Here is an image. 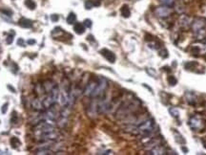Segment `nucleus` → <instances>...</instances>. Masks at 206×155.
I'll list each match as a JSON object with an SVG mask.
<instances>
[{"label":"nucleus","mask_w":206,"mask_h":155,"mask_svg":"<svg viewBox=\"0 0 206 155\" xmlns=\"http://www.w3.org/2000/svg\"><path fill=\"white\" fill-rule=\"evenodd\" d=\"M168 82H169V84L170 85H172V86H174V85H176V84H177V79H176L174 76H170V77H168Z\"/></svg>","instance_id":"obj_17"},{"label":"nucleus","mask_w":206,"mask_h":155,"mask_svg":"<svg viewBox=\"0 0 206 155\" xmlns=\"http://www.w3.org/2000/svg\"><path fill=\"white\" fill-rule=\"evenodd\" d=\"M175 134L178 135V137L176 136V141H177L178 143H179V144H184V143H185V140H184V138L182 137V135H180L178 132L175 133Z\"/></svg>","instance_id":"obj_18"},{"label":"nucleus","mask_w":206,"mask_h":155,"mask_svg":"<svg viewBox=\"0 0 206 155\" xmlns=\"http://www.w3.org/2000/svg\"><path fill=\"white\" fill-rule=\"evenodd\" d=\"M159 2L161 3L163 6H167V7H173L175 5L176 0H159Z\"/></svg>","instance_id":"obj_14"},{"label":"nucleus","mask_w":206,"mask_h":155,"mask_svg":"<svg viewBox=\"0 0 206 155\" xmlns=\"http://www.w3.org/2000/svg\"><path fill=\"white\" fill-rule=\"evenodd\" d=\"M8 106H9V103H6L5 104H3V106H2V108H1V112H2L3 114H5V113L7 112Z\"/></svg>","instance_id":"obj_25"},{"label":"nucleus","mask_w":206,"mask_h":155,"mask_svg":"<svg viewBox=\"0 0 206 155\" xmlns=\"http://www.w3.org/2000/svg\"><path fill=\"white\" fill-rule=\"evenodd\" d=\"M169 112H170V114L172 115L173 117H175V118H178V116H179V112H178V110L177 108H175V107H171V108H169Z\"/></svg>","instance_id":"obj_16"},{"label":"nucleus","mask_w":206,"mask_h":155,"mask_svg":"<svg viewBox=\"0 0 206 155\" xmlns=\"http://www.w3.org/2000/svg\"><path fill=\"white\" fill-rule=\"evenodd\" d=\"M84 6H85V8H86L87 10H90V9H92L93 7H94V2L92 1V0H87V1L85 2Z\"/></svg>","instance_id":"obj_20"},{"label":"nucleus","mask_w":206,"mask_h":155,"mask_svg":"<svg viewBox=\"0 0 206 155\" xmlns=\"http://www.w3.org/2000/svg\"><path fill=\"white\" fill-rule=\"evenodd\" d=\"M147 72L151 75V76H152V77H157V73H155V70L154 69H152V72H151V70H150V68H148L147 69Z\"/></svg>","instance_id":"obj_27"},{"label":"nucleus","mask_w":206,"mask_h":155,"mask_svg":"<svg viewBox=\"0 0 206 155\" xmlns=\"http://www.w3.org/2000/svg\"><path fill=\"white\" fill-rule=\"evenodd\" d=\"M19 25L23 28H32L33 27V21L27 18H21L19 20Z\"/></svg>","instance_id":"obj_8"},{"label":"nucleus","mask_w":206,"mask_h":155,"mask_svg":"<svg viewBox=\"0 0 206 155\" xmlns=\"http://www.w3.org/2000/svg\"><path fill=\"white\" fill-rule=\"evenodd\" d=\"M58 19H59V16H57V14H52V16H51V20L54 21V22L58 21Z\"/></svg>","instance_id":"obj_26"},{"label":"nucleus","mask_w":206,"mask_h":155,"mask_svg":"<svg viewBox=\"0 0 206 155\" xmlns=\"http://www.w3.org/2000/svg\"><path fill=\"white\" fill-rule=\"evenodd\" d=\"M17 44H18V45H21V46L24 47V40H23L22 38H19L18 40H17Z\"/></svg>","instance_id":"obj_29"},{"label":"nucleus","mask_w":206,"mask_h":155,"mask_svg":"<svg viewBox=\"0 0 206 155\" xmlns=\"http://www.w3.org/2000/svg\"><path fill=\"white\" fill-rule=\"evenodd\" d=\"M189 124L191 128L193 129H199L202 127V121L200 119L197 118V117H193L190 119L189 121Z\"/></svg>","instance_id":"obj_5"},{"label":"nucleus","mask_w":206,"mask_h":155,"mask_svg":"<svg viewBox=\"0 0 206 155\" xmlns=\"http://www.w3.org/2000/svg\"><path fill=\"white\" fill-rule=\"evenodd\" d=\"M148 154H166V151L162 147H157L155 148H153Z\"/></svg>","instance_id":"obj_10"},{"label":"nucleus","mask_w":206,"mask_h":155,"mask_svg":"<svg viewBox=\"0 0 206 155\" xmlns=\"http://www.w3.org/2000/svg\"><path fill=\"white\" fill-rule=\"evenodd\" d=\"M85 27L84 26V24L83 23H79V22H77V23H75L74 24V31L77 33V34H82L84 32H85Z\"/></svg>","instance_id":"obj_7"},{"label":"nucleus","mask_w":206,"mask_h":155,"mask_svg":"<svg viewBox=\"0 0 206 155\" xmlns=\"http://www.w3.org/2000/svg\"><path fill=\"white\" fill-rule=\"evenodd\" d=\"M66 21L68 24H74L77 21V16H75L74 13H70L69 16L66 18Z\"/></svg>","instance_id":"obj_12"},{"label":"nucleus","mask_w":206,"mask_h":155,"mask_svg":"<svg viewBox=\"0 0 206 155\" xmlns=\"http://www.w3.org/2000/svg\"><path fill=\"white\" fill-rule=\"evenodd\" d=\"M154 126H155L154 120L153 119H149V120H147V121L143 122L141 124H139L138 129L140 132H143L145 134H148V133H150L151 131L153 130Z\"/></svg>","instance_id":"obj_1"},{"label":"nucleus","mask_w":206,"mask_h":155,"mask_svg":"<svg viewBox=\"0 0 206 155\" xmlns=\"http://www.w3.org/2000/svg\"><path fill=\"white\" fill-rule=\"evenodd\" d=\"M160 56H161L162 58H168V52H167V50L166 49H163V50H161V51H160Z\"/></svg>","instance_id":"obj_24"},{"label":"nucleus","mask_w":206,"mask_h":155,"mask_svg":"<svg viewBox=\"0 0 206 155\" xmlns=\"http://www.w3.org/2000/svg\"><path fill=\"white\" fill-rule=\"evenodd\" d=\"M100 54H101L109 62L114 63L115 61V55L112 51H110V50L105 49V48L101 49V50H100Z\"/></svg>","instance_id":"obj_4"},{"label":"nucleus","mask_w":206,"mask_h":155,"mask_svg":"<svg viewBox=\"0 0 206 155\" xmlns=\"http://www.w3.org/2000/svg\"><path fill=\"white\" fill-rule=\"evenodd\" d=\"M84 26L85 27H87V28H91L92 27V20H90V19H85L84 22Z\"/></svg>","instance_id":"obj_22"},{"label":"nucleus","mask_w":206,"mask_h":155,"mask_svg":"<svg viewBox=\"0 0 206 155\" xmlns=\"http://www.w3.org/2000/svg\"><path fill=\"white\" fill-rule=\"evenodd\" d=\"M97 81H98V78L92 79L91 81H90L87 83V85H86V87H85V90H84V95H85V96H88V97H91L92 96L94 90L95 89V87H97Z\"/></svg>","instance_id":"obj_3"},{"label":"nucleus","mask_w":206,"mask_h":155,"mask_svg":"<svg viewBox=\"0 0 206 155\" xmlns=\"http://www.w3.org/2000/svg\"><path fill=\"white\" fill-rule=\"evenodd\" d=\"M180 24H181V26H183L184 28H187L192 23L189 22V18L187 16H181V18H180Z\"/></svg>","instance_id":"obj_13"},{"label":"nucleus","mask_w":206,"mask_h":155,"mask_svg":"<svg viewBox=\"0 0 206 155\" xmlns=\"http://www.w3.org/2000/svg\"><path fill=\"white\" fill-rule=\"evenodd\" d=\"M8 89H10V90H11V91H12L13 93H14V92H16V89H14V88H13L11 85H8Z\"/></svg>","instance_id":"obj_31"},{"label":"nucleus","mask_w":206,"mask_h":155,"mask_svg":"<svg viewBox=\"0 0 206 155\" xmlns=\"http://www.w3.org/2000/svg\"><path fill=\"white\" fill-rule=\"evenodd\" d=\"M155 16H158V17L165 18V17H168L169 16L172 14V10H171L170 7H167V6L158 7L155 10Z\"/></svg>","instance_id":"obj_2"},{"label":"nucleus","mask_w":206,"mask_h":155,"mask_svg":"<svg viewBox=\"0 0 206 155\" xmlns=\"http://www.w3.org/2000/svg\"><path fill=\"white\" fill-rule=\"evenodd\" d=\"M32 106H33L34 109H36V110H37V111L45 110L43 104H42L41 100H39V99H37V98L34 99V100H33V102H32Z\"/></svg>","instance_id":"obj_6"},{"label":"nucleus","mask_w":206,"mask_h":155,"mask_svg":"<svg viewBox=\"0 0 206 155\" xmlns=\"http://www.w3.org/2000/svg\"><path fill=\"white\" fill-rule=\"evenodd\" d=\"M27 43H28L29 45H33V44L36 43V40H34V39H28V40H27Z\"/></svg>","instance_id":"obj_30"},{"label":"nucleus","mask_w":206,"mask_h":155,"mask_svg":"<svg viewBox=\"0 0 206 155\" xmlns=\"http://www.w3.org/2000/svg\"><path fill=\"white\" fill-rule=\"evenodd\" d=\"M196 65H197V62H187L186 64H185V68L191 69V68H193Z\"/></svg>","instance_id":"obj_23"},{"label":"nucleus","mask_w":206,"mask_h":155,"mask_svg":"<svg viewBox=\"0 0 206 155\" xmlns=\"http://www.w3.org/2000/svg\"><path fill=\"white\" fill-rule=\"evenodd\" d=\"M10 142H11V146L13 148H18V147L21 145V142L17 137H12Z\"/></svg>","instance_id":"obj_11"},{"label":"nucleus","mask_w":206,"mask_h":155,"mask_svg":"<svg viewBox=\"0 0 206 155\" xmlns=\"http://www.w3.org/2000/svg\"><path fill=\"white\" fill-rule=\"evenodd\" d=\"M13 36H14V33L9 34V36L7 37V38H6V43L7 44H12L13 43Z\"/></svg>","instance_id":"obj_21"},{"label":"nucleus","mask_w":206,"mask_h":155,"mask_svg":"<svg viewBox=\"0 0 206 155\" xmlns=\"http://www.w3.org/2000/svg\"><path fill=\"white\" fill-rule=\"evenodd\" d=\"M120 12H121V16L125 18H127L130 16V14H131V12H130V9L127 5H123L121 7V10H120Z\"/></svg>","instance_id":"obj_9"},{"label":"nucleus","mask_w":206,"mask_h":155,"mask_svg":"<svg viewBox=\"0 0 206 155\" xmlns=\"http://www.w3.org/2000/svg\"><path fill=\"white\" fill-rule=\"evenodd\" d=\"M93 2H94V6H99L100 5V0H93Z\"/></svg>","instance_id":"obj_28"},{"label":"nucleus","mask_w":206,"mask_h":155,"mask_svg":"<svg viewBox=\"0 0 206 155\" xmlns=\"http://www.w3.org/2000/svg\"><path fill=\"white\" fill-rule=\"evenodd\" d=\"M11 122L13 124H17L18 122V116H17V113L16 111H13L12 113V118H11Z\"/></svg>","instance_id":"obj_19"},{"label":"nucleus","mask_w":206,"mask_h":155,"mask_svg":"<svg viewBox=\"0 0 206 155\" xmlns=\"http://www.w3.org/2000/svg\"><path fill=\"white\" fill-rule=\"evenodd\" d=\"M25 5H26L30 10H34L36 7V4L33 0H25Z\"/></svg>","instance_id":"obj_15"}]
</instances>
